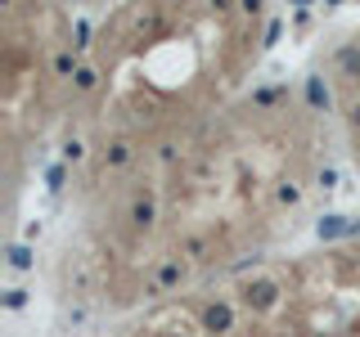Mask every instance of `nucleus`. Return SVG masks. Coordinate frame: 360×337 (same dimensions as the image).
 <instances>
[{"instance_id": "obj_8", "label": "nucleus", "mask_w": 360, "mask_h": 337, "mask_svg": "<svg viewBox=\"0 0 360 337\" xmlns=\"http://www.w3.org/2000/svg\"><path fill=\"white\" fill-rule=\"evenodd\" d=\"M54 72H59V76H77L81 67H77V59H72V54H59V59H54Z\"/></svg>"}, {"instance_id": "obj_12", "label": "nucleus", "mask_w": 360, "mask_h": 337, "mask_svg": "<svg viewBox=\"0 0 360 337\" xmlns=\"http://www.w3.org/2000/svg\"><path fill=\"white\" fill-rule=\"evenodd\" d=\"M23 302H27V293H23V288H9V293H5V306H9V311H18Z\"/></svg>"}, {"instance_id": "obj_3", "label": "nucleus", "mask_w": 360, "mask_h": 337, "mask_svg": "<svg viewBox=\"0 0 360 337\" xmlns=\"http://www.w3.org/2000/svg\"><path fill=\"white\" fill-rule=\"evenodd\" d=\"M347 229H352V225H347L343 216H325V220H320V238H338V234H347Z\"/></svg>"}, {"instance_id": "obj_6", "label": "nucleus", "mask_w": 360, "mask_h": 337, "mask_svg": "<svg viewBox=\"0 0 360 337\" xmlns=\"http://www.w3.org/2000/svg\"><path fill=\"white\" fill-rule=\"evenodd\" d=\"M131 220H136V225H149V220H154V202H149V198H140L136 207H131Z\"/></svg>"}, {"instance_id": "obj_2", "label": "nucleus", "mask_w": 360, "mask_h": 337, "mask_svg": "<svg viewBox=\"0 0 360 337\" xmlns=\"http://www.w3.org/2000/svg\"><path fill=\"white\" fill-rule=\"evenodd\" d=\"M203 324L212 333H230V324H234V311L225 302H216V306H207V315H203Z\"/></svg>"}, {"instance_id": "obj_16", "label": "nucleus", "mask_w": 360, "mask_h": 337, "mask_svg": "<svg viewBox=\"0 0 360 337\" xmlns=\"http://www.w3.org/2000/svg\"><path fill=\"white\" fill-rule=\"evenodd\" d=\"M343 67H347V72H356V67H360V54H356V50H343Z\"/></svg>"}, {"instance_id": "obj_11", "label": "nucleus", "mask_w": 360, "mask_h": 337, "mask_svg": "<svg viewBox=\"0 0 360 337\" xmlns=\"http://www.w3.org/2000/svg\"><path fill=\"white\" fill-rule=\"evenodd\" d=\"M86 45H90V23L81 18V23H77V41H72V50H86Z\"/></svg>"}, {"instance_id": "obj_13", "label": "nucleus", "mask_w": 360, "mask_h": 337, "mask_svg": "<svg viewBox=\"0 0 360 337\" xmlns=\"http://www.w3.org/2000/svg\"><path fill=\"white\" fill-rule=\"evenodd\" d=\"M297 198H302V189H297V185H279V202H288V207H293Z\"/></svg>"}, {"instance_id": "obj_4", "label": "nucleus", "mask_w": 360, "mask_h": 337, "mask_svg": "<svg viewBox=\"0 0 360 337\" xmlns=\"http://www.w3.org/2000/svg\"><path fill=\"white\" fill-rule=\"evenodd\" d=\"M9 265H14V270H27V265H32V247H27V243H14V247H9Z\"/></svg>"}, {"instance_id": "obj_1", "label": "nucleus", "mask_w": 360, "mask_h": 337, "mask_svg": "<svg viewBox=\"0 0 360 337\" xmlns=\"http://www.w3.org/2000/svg\"><path fill=\"white\" fill-rule=\"evenodd\" d=\"M243 297H248V306H257V311H261V306H275L279 288H275L270 279H257V283H248V293H243Z\"/></svg>"}, {"instance_id": "obj_7", "label": "nucleus", "mask_w": 360, "mask_h": 337, "mask_svg": "<svg viewBox=\"0 0 360 337\" xmlns=\"http://www.w3.org/2000/svg\"><path fill=\"white\" fill-rule=\"evenodd\" d=\"M180 274H185V270H180L176 261H172V265H163V270H158V288H172V283H180Z\"/></svg>"}, {"instance_id": "obj_15", "label": "nucleus", "mask_w": 360, "mask_h": 337, "mask_svg": "<svg viewBox=\"0 0 360 337\" xmlns=\"http://www.w3.org/2000/svg\"><path fill=\"white\" fill-rule=\"evenodd\" d=\"M334 185H338V171L325 167V171H320V189H334Z\"/></svg>"}, {"instance_id": "obj_14", "label": "nucleus", "mask_w": 360, "mask_h": 337, "mask_svg": "<svg viewBox=\"0 0 360 337\" xmlns=\"http://www.w3.org/2000/svg\"><path fill=\"white\" fill-rule=\"evenodd\" d=\"M81 153H86V149H81V144H77V140H68V144H63V158H68V162H77V158H81Z\"/></svg>"}, {"instance_id": "obj_9", "label": "nucleus", "mask_w": 360, "mask_h": 337, "mask_svg": "<svg viewBox=\"0 0 360 337\" xmlns=\"http://www.w3.org/2000/svg\"><path fill=\"white\" fill-rule=\"evenodd\" d=\"M72 81H77V90H90V85L99 81V72H95V67H81V72L72 76Z\"/></svg>"}, {"instance_id": "obj_5", "label": "nucleus", "mask_w": 360, "mask_h": 337, "mask_svg": "<svg viewBox=\"0 0 360 337\" xmlns=\"http://www.w3.org/2000/svg\"><path fill=\"white\" fill-rule=\"evenodd\" d=\"M306 94H311V104H316V108H329V90L320 85V76H311V81H306Z\"/></svg>"}, {"instance_id": "obj_10", "label": "nucleus", "mask_w": 360, "mask_h": 337, "mask_svg": "<svg viewBox=\"0 0 360 337\" xmlns=\"http://www.w3.org/2000/svg\"><path fill=\"white\" fill-rule=\"evenodd\" d=\"M126 158H131V144H113V149H108V162H113V167H122Z\"/></svg>"}]
</instances>
